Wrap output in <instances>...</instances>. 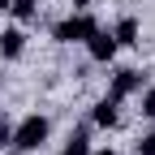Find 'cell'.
Here are the masks:
<instances>
[{"instance_id":"8","label":"cell","mask_w":155,"mask_h":155,"mask_svg":"<svg viewBox=\"0 0 155 155\" xmlns=\"http://www.w3.org/2000/svg\"><path fill=\"white\" fill-rule=\"evenodd\" d=\"M65 155H91V134L86 129H73L69 142H65Z\"/></svg>"},{"instance_id":"15","label":"cell","mask_w":155,"mask_h":155,"mask_svg":"<svg viewBox=\"0 0 155 155\" xmlns=\"http://www.w3.org/2000/svg\"><path fill=\"white\" fill-rule=\"evenodd\" d=\"M91 155H112V147H104V151H91Z\"/></svg>"},{"instance_id":"3","label":"cell","mask_w":155,"mask_h":155,"mask_svg":"<svg viewBox=\"0 0 155 155\" xmlns=\"http://www.w3.org/2000/svg\"><path fill=\"white\" fill-rule=\"evenodd\" d=\"M142 91V69H116L112 73V86H108V95L116 104L121 99H129V95H138Z\"/></svg>"},{"instance_id":"4","label":"cell","mask_w":155,"mask_h":155,"mask_svg":"<svg viewBox=\"0 0 155 155\" xmlns=\"http://www.w3.org/2000/svg\"><path fill=\"white\" fill-rule=\"evenodd\" d=\"M86 52H91V61H99V65H108L112 56H116V39H112V30H104V26H95V30L86 35Z\"/></svg>"},{"instance_id":"14","label":"cell","mask_w":155,"mask_h":155,"mask_svg":"<svg viewBox=\"0 0 155 155\" xmlns=\"http://www.w3.org/2000/svg\"><path fill=\"white\" fill-rule=\"evenodd\" d=\"M9 5H13V0H0V13H9Z\"/></svg>"},{"instance_id":"6","label":"cell","mask_w":155,"mask_h":155,"mask_svg":"<svg viewBox=\"0 0 155 155\" xmlns=\"http://www.w3.org/2000/svg\"><path fill=\"white\" fill-rule=\"evenodd\" d=\"M91 121L99 125V129H116V125H121V112H116V99H112V95L91 108Z\"/></svg>"},{"instance_id":"7","label":"cell","mask_w":155,"mask_h":155,"mask_svg":"<svg viewBox=\"0 0 155 155\" xmlns=\"http://www.w3.org/2000/svg\"><path fill=\"white\" fill-rule=\"evenodd\" d=\"M112 39H116V48H134L138 43V17H121L112 26Z\"/></svg>"},{"instance_id":"9","label":"cell","mask_w":155,"mask_h":155,"mask_svg":"<svg viewBox=\"0 0 155 155\" xmlns=\"http://www.w3.org/2000/svg\"><path fill=\"white\" fill-rule=\"evenodd\" d=\"M9 13L17 17V22H35V17H39V0H13Z\"/></svg>"},{"instance_id":"10","label":"cell","mask_w":155,"mask_h":155,"mask_svg":"<svg viewBox=\"0 0 155 155\" xmlns=\"http://www.w3.org/2000/svg\"><path fill=\"white\" fill-rule=\"evenodd\" d=\"M142 116H155V86H142Z\"/></svg>"},{"instance_id":"2","label":"cell","mask_w":155,"mask_h":155,"mask_svg":"<svg viewBox=\"0 0 155 155\" xmlns=\"http://www.w3.org/2000/svg\"><path fill=\"white\" fill-rule=\"evenodd\" d=\"M95 26H99V22H95L86 9H73L69 17H61V22L52 26V39H56V43H86V35Z\"/></svg>"},{"instance_id":"5","label":"cell","mask_w":155,"mask_h":155,"mask_svg":"<svg viewBox=\"0 0 155 155\" xmlns=\"http://www.w3.org/2000/svg\"><path fill=\"white\" fill-rule=\"evenodd\" d=\"M22 52H26V30H22V26L0 30V56H5V61H17Z\"/></svg>"},{"instance_id":"12","label":"cell","mask_w":155,"mask_h":155,"mask_svg":"<svg viewBox=\"0 0 155 155\" xmlns=\"http://www.w3.org/2000/svg\"><path fill=\"white\" fill-rule=\"evenodd\" d=\"M138 155H155V134H142L138 138Z\"/></svg>"},{"instance_id":"11","label":"cell","mask_w":155,"mask_h":155,"mask_svg":"<svg viewBox=\"0 0 155 155\" xmlns=\"http://www.w3.org/2000/svg\"><path fill=\"white\" fill-rule=\"evenodd\" d=\"M9 138H13V121L0 112V147H9Z\"/></svg>"},{"instance_id":"13","label":"cell","mask_w":155,"mask_h":155,"mask_svg":"<svg viewBox=\"0 0 155 155\" xmlns=\"http://www.w3.org/2000/svg\"><path fill=\"white\" fill-rule=\"evenodd\" d=\"M69 5H73V9H91V0H69Z\"/></svg>"},{"instance_id":"1","label":"cell","mask_w":155,"mask_h":155,"mask_svg":"<svg viewBox=\"0 0 155 155\" xmlns=\"http://www.w3.org/2000/svg\"><path fill=\"white\" fill-rule=\"evenodd\" d=\"M48 134H52L48 116L30 112V116H22V121L13 125V138H9V147H13V151H39V147L48 142Z\"/></svg>"}]
</instances>
